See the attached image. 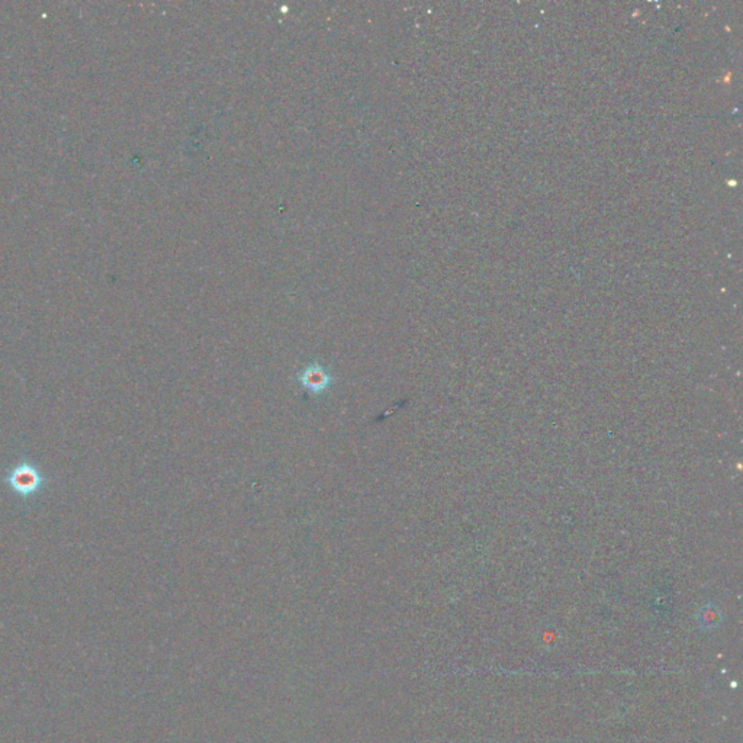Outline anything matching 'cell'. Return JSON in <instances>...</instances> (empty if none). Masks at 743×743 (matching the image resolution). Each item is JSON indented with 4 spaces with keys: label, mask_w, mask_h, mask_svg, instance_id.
I'll return each instance as SVG.
<instances>
[{
    "label": "cell",
    "mask_w": 743,
    "mask_h": 743,
    "mask_svg": "<svg viewBox=\"0 0 743 743\" xmlns=\"http://www.w3.org/2000/svg\"><path fill=\"white\" fill-rule=\"evenodd\" d=\"M301 381L309 392L318 394L324 388H327V385L330 382V376L325 374L321 367L317 366V367H308L304 372Z\"/></svg>",
    "instance_id": "7a4b0ae2"
},
{
    "label": "cell",
    "mask_w": 743,
    "mask_h": 743,
    "mask_svg": "<svg viewBox=\"0 0 743 743\" xmlns=\"http://www.w3.org/2000/svg\"><path fill=\"white\" fill-rule=\"evenodd\" d=\"M9 482L18 492L28 493V492L37 491V488H38V485L41 482V479H40V476H38L35 469L21 466L19 469L13 471L12 476L9 478Z\"/></svg>",
    "instance_id": "6da1fadb"
}]
</instances>
